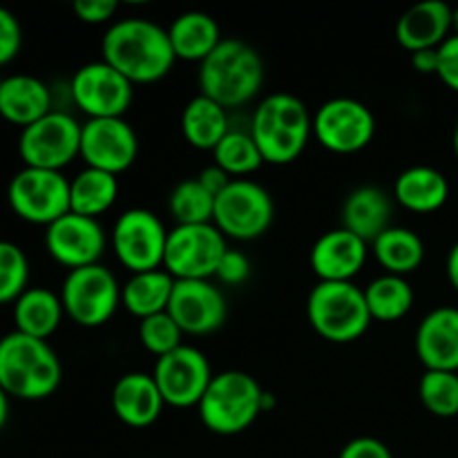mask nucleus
Listing matches in <instances>:
<instances>
[{"instance_id": "nucleus-1", "label": "nucleus", "mask_w": 458, "mask_h": 458, "mask_svg": "<svg viewBox=\"0 0 458 458\" xmlns=\"http://www.w3.org/2000/svg\"><path fill=\"white\" fill-rule=\"evenodd\" d=\"M101 56L132 85H150L165 79L177 61L168 30L148 18L112 22L101 40Z\"/></svg>"}, {"instance_id": "nucleus-2", "label": "nucleus", "mask_w": 458, "mask_h": 458, "mask_svg": "<svg viewBox=\"0 0 458 458\" xmlns=\"http://www.w3.org/2000/svg\"><path fill=\"white\" fill-rule=\"evenodd\" d=\"M63 367L47 340L12 334L0 338V387L18 401H45L61 387Z\"/></svg>"}, {"instance_id": "nucleus-3", "label": "nucleus", "mask_w": 458, "mask_h": 458, "mask_svg": "<svg viewBox=\"0 0 458 458\" xmlns=\"http://www.w3.org/2000/svg\"><path fill=\"white\" fill-rule=\"evenodd\" d=\"M264 58L242 38H224L213 54L199 63V94L226 110L253 101L264 85Z\"/></svg>"}, {"instance_id": "nucleus-4", "label": "nucleus", "mask_w": 458, "mask_h": 458, "mask_svg": "<svg viewBox=\"0 0 458 458\" xmlns=\"http://www.w3.org/2000/svg\"><path fill=\"white\" fill-rule=\"evenodd\" d=\"M249 132L262 152L264 164L286 165L302 155L313 137V116L302 98L276 92L255 107Z\"/></svg>"}, {"instance_id": "nucleus-5", "label": "nucleus", "mask_w": 458, "mask_h": 458, "mask_svg": "<svg viewBox=\"0 0 458 458\" xmlns=\"http://www.w3.org/2000/svg\"><path fill=\"white\" fill-rule=\"evenodd\" d=\"M264 389L250 374L240 369L213 376L204 398L197 405L199 419L208 432L235 437L246 432L262 411Z\"/></svg>"}, {"instance_id": "nucleus-6", "label": "nucleus", "mask_w": 458, "mask_h": 458, "mask_svg": "<svg viewBox=\"0 0 458 458\" xmlns=\"http://www.w3.org/2000/svg\"><path fill=\"white\" fill-rule=\"evenodd\" d=\"M307 318L313 331L334 344L356 343L374 322L365 291L353 282H318L309 293Z\"/></svg>"}, {"instance_id": "nucleus-7", "label": "nucleus", "mask_w": 458, "mask_h": 458, "mask_svg": "<svg viewBox=\"0 0 458 458\" xmlns=\"http://www.w3.org/2000/svg\"><path fill=\"white\" fill-rule=\"evenodd\" d=\"M65 316L83 329L107 325L121 304V284L103 264L67 271L61 286Z\"/></svg>"}, {"instance_id": "nucleus-8", "label": "nucleus", "mask_w": 458, "mask_h": 458, "mask_svg": "<svg viewBox=\"0 0 458 458\" xmlns=\"http://www.w3.org/2000/svg\"><path fill=\"white\" fill-rule=\"evenodd\" d=\"M276 204L271 192L250 179H233L215 199L213 224L226 240L253 242L271 228Z\"/></svg>"}, {"instance_id": "nucleus-9", "label": "nucleus", "mask_w": 458, "mask_h": 458, "mask_svg": "<svg viewBox=\"0 0 458 458\" xmlns=\"http://www.w3.org/2000/svg\"><path fill=\"white\" fill-rule=\"evenodd\" d=\"M7 201L22 222L47 228L70 213V179L56 170L22 165L9 182Z\"/></svg>"}, {"instance_id": "nucleus-10", "label": "nucleus", "mask_w": 458, "mask_h": 458, "mask_svg": "<svg viewBox=\"0 0 458 458\" xmlns=\"http://www.w3.org/2000/svg\"><path fill=\"white\" fill-rule=\"evenodd\" d=\"M81 128L83 123L65 110H52L36 123L22 128L18 137L22 165L63 173L65 165L81 157Z\"/></svg>"}, {"instance_id": "nucleus-11", "label": "nucleus", "mask_w": 458, "mask_h": 458, "mask_svg": "<svg viewBox=\"0 0 458 458\" xmlns=\"http://www.w3.org/2000/svg\"><path fill=\"white\" fill-rule=\"evenodd\" d=\"M228 250L215 224H191L168 231L164 268L174 280H210Z\"/></svg>"}, {"instance_id": "nucleus-12", "label": "nucleus", "mask_w": 458, "mask_h": 458, "mask_svg": "<svg viewBox=\"0 0 458 458\" xmlns=\"http://www.w3.org/2000/svg\"><path fill=\"white\" fill-rule=\"evenodd\" d=\"M313 137L334 155H356L374 141L376 116L358 98H329L313 114Z\"/></svg>"}, {"instance_id": "nucleus-13", "label": "nucleus", "mask_w": 458, "mask_h": 458, "mask_svg": "<svg viewBox=\"0 0 458 458\" xmlns=\"http://www.w3.org/2000/svg\"><path fill=\"white\" fill-rule=\"evenodd\" d=\"M168 231L159 215L146 208H130L114 222L110 233V246L116 259L130 273L164 268Z\"/></svg>"}, {"instance_id": "nucleus-14", "label": "nucleus", "mask_w": 458, "mask_h": 458, "mask_svg": "<svg viewBox=\"0 0 458 458\" xmlns=\"http://www.w3.org/2000/svg\"><path fill=\"white\" fill-rule=\"evenodd\" d=\"M70 98L88 119H119L132 103L134 85L101 58L74 72Z\"/></svg>"}, {"instance_id": "nucleus-15", "label": "nucleus", "mask_w": 458, "mask_h": 458, "mask_svg": "<svg viewBox=\"0 0 458 458\" xmlns=\"http://www.w3.org/2000/svg\"><path fill=\"white\" fill-rule=\"evenodd\" d=\"M213 376L208 358L191 344H182L168 356L157 358L155 371H152V378L165 405L177 407V410L199 405Z\"/></svg>"}, {"instance_id": "nucleus-16", "label": "nucleus", "mask_w": 458, "mask_h": 458, "mask_svg": "<svg viewBox=\"0 0 458 458\" xmlns=\"http://www.w3.org/2000/svg\"><path fill=\"white\" fill-rule=\"evenodd\" d=\"M139 157V137L132 125L119 119H88L81 128V159L85 168H97L119 177Z\"/></svg>"}, {"instance_id": "nucleus-17", "label": "nucleus", "mask_w": 458, "mask_h": 458, "mask_svg": "<svg viewBox=\"0 0 458 458\" xmlns=\"http://www.w3.org/2000/svg\"><path fill=\"white\" fill-rule=\"evenodd\" d=\"M107 237L98 219L67 213L45 228V249L49 258L67 271L101 264Z\"/></svg>"}, {"instance_id": "nucleus-18", "label": "nucleus", "mask_w": 458, "mask_h": 458, "mask_svg": "<svg viewBox=\"0 0 458 458\" xmlns=\"http://www.w3.org/2000/svg\"><path fill=\"white\" fill-rule=\"evenodd\" d=\"M168 313L183 335H210L226 322L228 304L210 280H177Z\"/></svg>"}, {"instance_id": "nucleus-19", "label": "nucleus", "mask_w": 458, "mask_h": 458, "mask_svg": "<svg viewBox=\"0 0 458 458\" xmlns=\"http://www.w3.org/2000/svg\"><path fill=\"white\" fill-rule=\"evenodd\" d=\"M367 246L365 240L343 226L327 231L309 255L311 271L320 282H353L367 262Z\"/></svg>"}, {"instance_id": "nucleus-20", "label": "nucleus", "mask_w": 458, "mask_h": 458, "mask_svg": "<svg viewBox=\"0 0 458 458\" xmlns=\"http://www.w3.org/2000/svg\"><path fill=\"white\" fill-rule=\"evenodd\" d=\"M414 349L425 371L458 374V309L438 307L429 311L416 329Z\"/></svg>"}, {"instance_id": "nucleus-21", "label": "nucleus", "mask_w": 458, "mask_h": 458, "mask_svg": "<svg viewBox=\"0 0 458 458\" xmlns=\"http://www.w3.org/2000/svg\"><path fill=\"white\" fill-rule=\"evenodd\" d=\"M165 401L157 387L152 374L130 371L121 376L112 389V411L123 425L132 429H146L164 414Z\"/></svg>"}, {"instance_id": "nucleus-22", "label": "nucleus", "mask_w": 458, "mask_h": 458, "mask_svg": "<svg viewBox=\"0 0 458 458\" xmlns=\"http://www.w3.org/2000/svg\"><path fill=\"white\" fill-rule=\"evenodd\" d=\"M452 36V7L443 0L411 4L396 22V40L410 54L438 49Z\"/></svg>"}, {"instance_id": "nucleus-23", "label": "nucleus", "mask_w": 458, "mask_h": 458, "mask_svg": "<svg viewBox=\"0 0 458 458\" xmlns=\"http://www.w3.org/2000/svg\"><path fill=\"white\" fill-rule=\"evenodd\" d=\"M52 110H56L52 89L38 76L12 74L0 79V116L4 121L27 128Z\"/></svg>"}, {"instance_id": "nucleus-24", "label": "nucleus", "mask_w": 458, "mask_h": 458, "mask_svg": "<svg viewBox=\"0 0 458 458\" xmlns=\"http://www.w3.org/2000/svg\"><path fill=\"white\" fill-rule=\"evenodd\" d=\"M394 199L378 186H360L347 195L343 204V228L367 244L383 235L392 224Z\"/></svg>"}, {"instance_id": "nucleus-25", "label": "nucleus", "mask_w": 458, "mask_h": 458, "mask_svg": "<svg viewBox=\"0 0 458 458\" xmlns=\"http://www.w3.org/2000/svg\"><path fill=\"white\" fill-rule=\"evenodd\" d=\"M394 199L410 213H437L450 199V182L432 165H411L398 174L394 183Z\"/></svg>"}, {"instance_id": "nucleus-26", "label": "nucleus", "mask_w": 458, "mask_h": 458, "mask_svg": "<svg viewBox=\"0 0 458 458\" xmlns=\"http://www.w3.org/2000/svg\"><path fill=\"white\" fill-rule=\"evenodd\" d=\"M168 38L177 61L204 63L222 43L217 21L204 12L179 13L168 27Z\"/></svg>"}, {"instance_id": "nucleus-27", "label": "nucleus", "mask_w": 458, "mask_h": 458, "mask_svg": "<svg viewBox=\"0 0 458 458\" xmlns=\"http://www.w3.org/2000/svg\"><path fill=\"white\" fill-rule=\"evenodd\" d=\"M63 318H65V309H63L61 295L45 286H30L13 302V331L31 335V338H52L61 327Z\"/></svg>"}, {"instance_id": "nucleus-28", "label": "nucleus", "mask_w": 458, "mask_h": 458, "mask_svg": "<svg viewBox=\"0 0 458 458\" xmlns=\"http://www.w3.org/2000/svg\"><path fill=\"white\" fill-rule=\"evenodd\" d=\"M231 130L226 107H222L204 94H197L183 107L182 134L188 146H192L195 150L213 152Z\"/></svg>"}, {"instance_id": "nucleus-29", "label": "nucleus", "mask_w": 458, "mask_h": 458, "mask_svg": "<svg viewBox=\"0 0 458 458\" xmlns=\"http://www.w3.org/2000/svg\"><path fill=\"white\" fill-rule=\"evenodd\" d=\"M174 282L177 280L165 268L132 273L128 282L121 286V304L130 316L139 318V320L168 311Z\"/></svg>"}, {"instance_id": "nucleus-30", "label": "nucleus", "mask_w": 458, "mask_h": 458, "mask_svg": "<svg viewBox=\"0 0 458 458\" xmlns=\"http://www.w3.org/2000/svg\"><path fill=\"white\" fill-rule=\"evenodd\" d=\"M374 258L385 273L398 277H407L420 268L425 259V244L411 228L389 226L383 235L371 242Z\"/></svg>"}, {"instance_id": "nucleus-31", "label": "nucleus", "mask_w": 458, "mask_h": 458, "mask_svg": "<svg viewBox=\"0 0 458 458\" xmlns=\"http://www.w3.org/2000/svg\"><path fill=\"white\" fill-rule=\"evenodd\" d=\"M119 197V177L97 168L81 170L70 179V213L98 219Z\"/></svg>"}, {"instance_id": "nucleus-32", "label": "nucleus", "mask_w": 458, "mask_h": 458, "mask_svg": "<svg viewBox=\"0 0 458 458\" xmlns=\"http://www.w3.org/2000/svg\"><path fill=\"white\" fill-rule=\"evenodd\" d=\"M362 291L371 320L376 322H398L414 307V289L407 277L385 273L371 280Z\"/></svg>"}, {"instance_id": "nucleus-33", "label": "nucleus", "mask_w": 458, "mask_h": 458, "mask_svg": "<svg viewBox=\"0 0 458 458\" xmlns=\"http://www.w3.org/2000/svg\"><path fill=\"white\" fill-rule=\"evenodd\" d=\"M213 164L233 179H249V174L258 173L264 164L258 143L244 130H231L213 150Z\"/></svg>"}, {"instance_id": "nucleus-34", "label": "nucleus", "mask_w": 458, "mask_h": 458, "mask_svg": "<svg viewBox=\"0 0 458 458\" xmlns=\"http://www.w3.org/2000/svg\"><path fill=\"white\" fill-rule=\"evenodd\" d=\"M168 213L174 226L191 224H213L215 197L199 183V179H183L173 188L168 197Z\"/></svg>"}, {"instance_id": "nucleus-35", "label": "nucleus", "mask_w": 458, "mask_h": 458, "mask_svg": "<svg viewBox=\"0 0 458 458\" xmlns=\"http://www.w3.org/2000/svg\"><path fill=\"white\" fill-rule=\"evenodd\" d=\"M419 398L425 410L437 419L458 416L456 371H425L419 383Z\"/></svg>"}, {"instance_id": "nucleus-36", "label": "nucleus", "mask_w": 458, "mask_h": 458, "mask_svg": "<svg viewBox=\"0 0 458 458\" xmlns=\"http://www.w3.org/2000/svg\"><path fill=\"white\" fill-rule=\"evenodd\" d=\"M30 289V259L18 244L0 240V304H13Z\"/></svg>"}, {"instance_id": "nucleus-37", "label": "nucleus", "mask_w": 458, "mask_h": 458, "mask_svg": "<svg viewBox=\"0 0 458 458\" xmlns=\"http://www.w3.org/2000/svg\"><path fill=\"white\" fill-rule=\"evenodd\" d=\"M139 340L143 349L157 358L168 356L170 352L183 344V331L179 329L177 322L170 318L168 311L157 313V316L139 320Z\"/></svg>"}, {"instance_id": "nucleus-38", "label": "nucleus", "mask_w": 458, "mask_h": 458, "mask_svg": "<svg viewBox=\"0 0 458 458\" xmlns=\"http://www.w3.org/2000/svg\"><path fill=\"white\" fill-rule=\"evenodd\" d=\"M22 27L9 9L0 7V67L9 65L21 54Z\"/></svg>"}, {"instance_id": "nucleus-39", "label": "nucleus", "mask_w": 458, "mask_h": 458, "mask_svg": "<svg viewBox=\"0 0 458 458\" xmlns=\"http://www.w3.org/2000/svg\"><path fill=\"white\" fill-rule=\"evenodd\" d=\"M250 277V259L249 255L242 253V250L228 249L224 253L222 262H219L217 273H215V280L224 282L228 286H240L244 284Z\"/></svg>"}, {"instance_id": "nucleus-40", "label": "nucleus", "mask_w": 458, "mask_h": 458, "mask_svg": "<svg viewBox=\"0 0 458 458\" xmlns=\"http://www.w3.org/2000/svg\"><path fill=\"white\" fill-rule=\"evenodd\" d=\"M72 9L85 25H103L119 12V3L114 0H76Z\"/></svg>"}, {"instance_id": "nucleus-41", "label": "nucleus", "mask_w": 458, "mask_h": 458, "mask_svg": "<svg viewBox=\"0 0 458 458\" xmlns=\"http://www.w3.org/2000/svg\"><path fill=\"white\" fill-rule=\"evenodd\" d=\"M438 79L458 94V36L452 34L438 47Z\"/></svg>"}, {"instance_id": "nucleus-42", "label": "nucleus", "mask_w": 458, "mask_h": 458, "mask_svg": "<svg viewBox=\"0 0 458 458\" xmlns=\"http://www.w3.org/2000/svg\"><path fill=\"white\" fill-rule=\"evenodd\" d=\"M338 458H394L392 450L374 437H358L340 450Z\"/></svg>"}, {"instance_id": "nucleus-43", "label": "nucleus", "mask_w": 458, "mask_h": 458, "mask_svg": "<svg viewBox=\"0 0 458 458\" xmlns=\"http://www.w3.org/2000/svg\"><path fill=\"white\" fill-rule=\"evenodd\" d=\"M199 183L201 186L206 188V191L210 192V195L215 197V199H217L219 195H222L224 191H226L228 186H231V182H233V177L228 173H224L222 168H219V165H208V168H204L199 173Z\"/></svg>"}, {"instance_id": "nucleus-44", "label": "nucleus", "mask_w": 458, "mask_h": 458, "mask_svg": "<svg viewBox=\"0 0 458 458\" xmlns=\"http://www.w3.org/2000/svg\"><path fill=\"white\" fill-rule=\"evenodd\" d=\"M411 65L419 74H438V49H423L411 54Z\"/></svg>"}, {"instance_id": "nucleus-45", "label": "nucleus", "mask_w": 458, "mask_h": 458, "mask_svg": "<svg viewBox=\"0 0 458 458\" xmlns=\"http://www.w3.org/2000/svg\"><path fill=\"white\" fill-rule=\"evenodd\" d=\"M445 273H447V280H450L452 289L458 293V242L450 249L447 253V262H445Z\"/></svg>"}, {"instance_id": "nucleus-46", "label": "nucleus", "mask_w": 458, "mask_h": 458, "mask_svg": "<svg viewBox=\"0 0 458 458\" xmlns=\"http://www.w3.org/2000/svg\"><path fill=\"white\" fill-rule=\"evenodd\" d=\"M9 420V396L3 387H0V432L4 429Z\"/></svg>"}, {"instance_id": "nucleus-47", "label": "nucleus", "mask_w": 458, "mask_h": 458, "mask_svg": "<svg viewBox=\"0 0 458 458\" xmlns=\"http://www.w3.org/2000/svg\"><path fill=\"white\" fill-rule=\"evenodd\" d=\"M452 34L458 36V7L452 9Z\"/></svg>"}, {"instance_id": "nucleus-48", "label": "nucleus", "mask_w": 458, "mask_h": 458, "mask_svg": "<svg viewBox=\"0 0 458 458\" xmlns=\"http://www.w3.org/2000/svg\"><path fill=\"white\" fill-rule=\"evenodd\" d=\"M452 148H454V157H456V161H458V123H456V128H454V134H452Z\"/></svg>"}]
</instances>
